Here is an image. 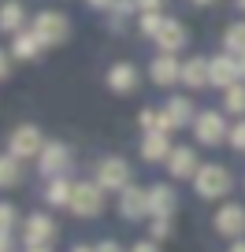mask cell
Masks as SVG:
<instances>
[{
  "instance_id": "6da1fadb",
  "label": "cell",
  "mask_w": 245,
  "mask_h": 252,
  "mask_svg": "<svg viewBox=\"0 0 245 252\" xmlns=\"http://www.w3.org/2000/svg\"><path fill=\"white\" fill-rule=\"evenodd\" d=\"M193 189H197L205 200H223L234 189V178L223 163H205L197 174H193Z\"/></svg>"
},
{
  "instance_id": "7a4b0ae2",
  "label": "cell",
  "mask_w": 245,
  "mask_h": 252,
  "mask_svg": "<svg viewBox=\"0 0 245 252\" xmlns=\"http://www.w3.org/2000/svg\"><path fill=\"white\" fill-rule=\"evenodd\" d=\"M97 186L111 189V193H123L130 186V163L123 156H104L97 163Z\"/></svg>"
},
{
  "instance_id": "3957f363",
  "label": "cell",
  "mask_w": 245,
  "mask_h": 252,
  "mask_svg": "<svg viewBox=\"0 0 245 252\" xmlns=\"http://www.w3.org/2000/svg\"><path fill=\"white\" fill-rule=\"evenodd\" d=\"M34 33L41 37V45H64L67 41V33H71V26H67V19L60 15V11H37L34 15V26H30Z\"/></svg>"
},
{
  "instance_id": "277c9868",
  "label": "cell",
  "mask_w": 245,
  "mask_h": 252,
  "mask_svg": "<svg viewBox=\"0 0 245 252\" xmlns=\"http://www.w3.org/2000/svg\"><path fill=\"white\" fill-rule=\"evenodd\" d=\"M71 212L78 219H93L104 212V189L93 182H74V197H71Z\"/></svg>"
},
{
  "instance_id": "5b68a950",
  "label": "cell",
  "mask_w": 245,
  "mask_h": 252,
  "mask_svg": "<svg viewBox=\"0 0 245 252\" xmlns=\"http://www.w3.org/2000/svg\"><path fill=\"white\" fill-rule=\"evenodd\" d=\"M193 134H197V141L201 145H223L230 137V130H227V119L219 115V111H197V119H193Z\"/></svg>"
},
{
  "instance_id": "8992f818",
  "label": "cell",
  "mask_w": 245,
  "mask_h": 252,
  "mask_svg": "<svg viewBox=\"0 0 245 252\" xmlns=\"http://www.w3.org/2000/svg\"><path fill=\"white\" fill-rule=\"evenodd\" d=\"M41 149H45V137H41V130L37 126H15L11 130V137H8V152L11 156H19V159H34V156H41Z\"/></svg>"
},
{
  "instance_id": "52a82bcc",
  "label": "cell",
  "mask_w": 245,
  "mask_h": 252,
  "mask_svg": "<svg viewBox=\"0 0 245 252\" xmlns=\"http://www.w3.org/2000/svg\"><path fill=\"white\" fill-rule=\"evenodd\" d=\"M67 163H71V149H67L64 141H45V149H41V156H37V171L45 174V178H60V174L67 171Z\"/></svg>"
},
{
  "instance_id": "ba28073f",
  "label": "cell",
  "mask_w": 245,
  "mask_h": 252,
  "mask_svg": "<svg viewBox=\"0 0 245 252\" xmlns=\"http://www.w3.org/2000/svg\"><path fill=\"white\" fill-rule=\"evenodd\" d=\"M193 104L186 100V96H171V100L164 104V111H160V134H171V130H178V126L193 123Z\"/></svg>"
},
{
  "instance_id": "9c48e42d",
  "label": "cell",
  "mask_w": 245,
  "mask_h": 252,
  "mask_svg": "<svg viewBox=\"0 0 245 252\" xmlns=\"http://www.w3.org/2000/svg\"><path fill=\"white\" fill-rule=\"evenodd\" d=\"M119 215H123V219H130V222H138V219H145V215H152V212H149V189L127 186L123 193H119Z\"/></svg>"
},
{
  "instance_id": "30bf717a",
  "label": "cell",
  "mask_w": 245,
  "mask_h": 252,
  "mask_svg": "<svg viewBox=\"0 0 245 252\" xmlns=\"http://www.w3.org/2000/svg\"><path fill=\"white\" fill-rule=\"evenodd\" d=\"M52 237H56V222L48 219V215H30V219L23 222V241H26V249H45Z\"/></svg>"
},
{
  "instance_id": "8fae6325",
  "label": "cell",
  "mask_w": 245,
  "mask_h": 252,
  "mask_svg": "<svg viewBox=\"0 0 245 252\" xmlns=\"http://www.w3.org/2000/svg\"><path fill=\"white\" fill-rule=\"evenodd\" d=\"M238 82H242V71H238V56H230V52L215 56V60H212V86L234 89Z\"/></svg>"
},
{
  "instance_id": "7c38bea8",
  "label": "cell",
  "mask_w": 245,
  "mask_h": 252,
  "mask_svg": "<svg viewBox=\"0 0 245 252\" xmlns=\"http://www.w3.org/2000/svg\"><path fill=\"white\" fill-rule=\"evenodd\" d=\"M215 230L223 237H242L245 234V208L242 204H223L215 212Z\"/></svg>"
},
{
  "instance_id": "4fadbf2b",
  "label": "cell",
  "mask_w": 245,
  "mask_h": 252,
  "mask_svg": "<svg viewBox=\"0 0 245 252\" xmlns=\"http://www.w3.org/2000/svg\"><path fill=\"white\" fill-rule=\"evenodd\" d=\"M175 208H178V197H175V189L164 186V182H156V186L149 189V212L152 219H171Z\"/></svg>"
},
{
  "instance_id": "5bb4252c",
  "label": "cell",
  "mask_w": 245,
  "mask_h": 252,
  "mask_svg": "<svg viewBox=\"0 0 245 252\" xmlns=\"http://www.w3.org/2000/svg\"><path fill=\"white\" fill-rule=\"evenodd\" d=\"M149 78L156 82V86H175V82H182V63L175 60V56L160 52L156 60L149 63Z\"/></svg>"
},
{
  "instance_id": "9a60e30c",
  "label": "cell",
  "mask_w": 245,
  "mask_h": 252,
  "mask_svg": "<svg viewBox=\"0 0 245 252\" xmlns=\"http://www.w3.org/2000/svg\"><path fill=\"white\" fill-rule=\"evenodd\" d=\"M152 41H156V45H160V52L175 56V52H178L182 45H186V41H190V33H186V26H182L178 19H167V23L160 26V33H156V37H152Z\"/></svg>"
},
{
  "instance_id": "2e32d148",
  "label": "cell",
  "mask_w": 245,
  "mask_h": 252,
  "mask_svg": "<svg viewBox=\"0 0 245 252\" xmlns=\"http://www.w3.org/2000/svg\"><path fill=\"white\" fill-rule=\"evenodd\" d=\"M182 82L190 89H205L212 86V60H205V56H193V60L182 63Z\"/></svg>"
},
{
  "instance_id": "e0dca14e",
  "label": "cell",
  "mask_w": 245,
  "mask_h": 252,
  "mask_svg": "<svg viewBox=\"0 0 245 252\" xmlns=\"http://www.w3.org/2000/svg\"><path fill=\"white\" fill-rule=\"evenodd\" d=\"M167 171H171V178H193V174L201 171L197 152L193 149H175L171 156H167Z\"/></svg>"
},
{
  "instance_id": "ac0fdd59",
  "label": "cell",
  "mask_w": 245,
  "mask_h": 252,
  "mask_svg": "<svg viewBox=\"0 0 245 252\" xmlns=\"http://www.w3.org/2000/svg\"><path fill=\"white\" fill-rule=\"evenodd\" d=\"M108 89L111 93H134L138 89V67L134 63H115L108 71Z\"/></svg>"
},
{
  "instance_id": "d6986e66",
  "label": "cell",
  "mask_w": 245,
  "mask_h": 252,
  "mask_svg": "<svg viewBox=\"0 0 245 252\" xmlns=\"http://www.w3.org/2000/svg\"><path fill=\"white\" fill-rule=\"evenodd\" d=\"M171 152L175 149H171V141H167V134H160V130L145 134V141H141V159H145V163H160V159L167 163Z\"/></svg>"
},
{
  "instance_id": "ffe728a7",
  "label": "cell",
  "mask_w": 245,
  "mask_h": 252,
  "mask_svg": "<svg viewBox=\"0 0 245 252\" xmlns=\"http://www.w3.org/2000/svg\"><path fill=\"white\" fill-rule=\"evenodd\" d=\"M71 197H74V182H67L64 174H60V178H48L45 200H48L52 208H71Z\"/></svg>"
},
{
  "instance_id": "44dd1931",
  "label": "cell",
  "mask_w": 245,
  "mask_h": 252,
  "mask_svg": "<svg viewBox=\"0 0 245 252\" xmlns=\"http://www.w3.org/2000/svg\"><path fill=\"white\" fill-rule=\"evenodd\" d=\"M41 37L34 30H23V33H15V41H11V56H15V60H37L41 56Z\"/></svg>"
},
{
  "instance_id": "7402d4cb",
  "label": "cell",
  "mask_w": 245,
  "mask_h": 252,
  "mask_svg": "<svg viewBox=\"0 0 245 252\" xmlns=\"http://www.w3.org/2000/svg\"><path fill=\"white\" fill-rule=\"evenodd\" d=\"M23 23H26L23 4H19V0H8V4L0 8V26H4L8 33H23Z\"/></svg>"
},
{
  "instance_id": "603a6c76",
  "label": "cell",
  "mask_w": 245,
  "mask_h": 252,
  "mask_svg": "<svg viewBox=\"0 0 245 252\" xmlns=\"http://www.w3.org/2000/svg\"><path fill=\"white\" fill-rule=\"evenodd\" d=\"M0 182H4L8 189L23 182V159H19V156H11V152H8V156L0 159Z\"/></svg>"
},
{
  "instance_id": "cb8c5ba5",
  "label": "cell",
  "mask_w": 245,
  "mask_h": 252,
  "mask_svg": "<svg viewBox=\"0 0 245 252\" xmlns=\"http://www.w3.org/2000/svg\"><path fill=\"white\" fill-rule=\"evenodd\" d=\"M223 45H227L230 56H242L245 52V23H234L227 33H223Z\"/></svg>"
},
{
  "instance_id": "d4e9b609",
  "label": "cell",
  "mask_w": 245,
  "mask_h": 252,
  "mask_svg": "<svg viewBox=\"0 0 245 252\" xmlns=\"http://www.w3.org/2000/svg\"><path fill=\"white\" fill-rule=\"evenodd\" d=\"M223 108L234 111L238 119H245V86H242V82H238L234 89H227V96H223Z\"/></svg>"
},
{
  "instance_id": "484cf974",
  "label": "cell",
  "mask_w": 245,
  "mask_h": 252,
  "mask_svg": "<svg viewBox=\"0 0 245 252\" xmlns=\"http://www.w3.org/2000/svg\"><path fill=\"white\" fill-rule=\"evenodd\" d=\"M164 23H167V19L160 15V11H145V15H141V33H145V37H156Z\"/></svg>"
},
{
  "instance_id": "4316f807",
  "label": "cell",
  "mask_w": 245,
  "mask_h": 252,
  "mask_svg": "<svg viewBox=\"0 0 245 252\" xmlns=\"http://www.w3.org/2000/svg\"><path fill=\"white\" fill-rule=\"evenodd\" d=\"M230 149H238V152H245V119H238L234 126H230Z\"/></svg>"
},
{
  "instance_id": "83f0119b",
  "label": "cell",
  "mask_w": 245,
  "mask_h": 252,
  "mask_svg": "<svg viewBox=\"0 0 245 252\" xmlns=\"http://www.w3.org/2000/svg\"><path fill=\"white\" fill-rule=\"evenodd\" d=\"M15 222H19L15 208H11V204H4V208H0V226H4V234H11V230H15Z\"/></svg>"
},
{
  "instance_id": "f1b7e54d",
  "label": "cell",
  "mask_w": 245,
  "mask_h": 252,
  "mask_svg": "<svg viewBox=\"0 0 245 252\" xmlns=\"http://www.w3.org/2000/svg\"><path fill=\"white\" fill-rule=\"evenodd\" d=\"M171 237V219H152V241Z\"/></svg>"
},
{
  "instance_id": "f546056e",
  "label": "cell",
  "mask_w": 245,
  "mask_h": 252,
  "mask_svg": "<svg viewBox=\"0 0 245 252\" xmlns=\"http://www.w3.org/2000/svg\"><path fill=\"white\" fill-rule=\"evenodd\" d=\"M111 11H115V23H123V19H127L130 11H138V0H119V4H115Z\"/></svg>"
},
{
  "instance_id": "4dcf8cb0",
  "label": "cell",
  "mask_w": 245,
  "mask_h": 252,
  "mask_svg": "<svg viewBox=\"0 0 245 252\" xmlns=\"http://www.w3.org/2000/svg\"><path fill=\"white\" fill-rule=\"evenodd\" d=\"M160 4H164V0H138V11H160Z\"/></svg>"
},
{
  "instance_id": "1f68e13d",
  "label": "cell",
  "mask_w": 245,
  "mask_h": 252,
  "mask_svg": "<svg viewBox=\"0 0 245 252\" xmlns=\"http://www.w3.org/2000/svg\"><path fill=\"white\" fill-rule=\"evenodd\" d=\"M86 4H89V8H101V11H111L119 0H86Z\"/></svg>"
},
{
  "instance_id": "d6a6232c",
  "label": "cell",
  "mask_w": 245,
  "mask_h": 252,
  "mask_svg": "<svg viewBox=\"0 0 245 252\" xmlns=\"http://www.w3.org/2000/svg\"><path fill=\"white\" fill-rule=\"evenodd\" d=\"M11 67H15V56H4V60H0V74H4V78H8V74H11Z\"/></svg>"
},
{
  "instance_id": "836d02e7",
  "label": "cell",
  "mask_w": 245,
  "mask_h": 252,
  "mask_svg": "<svg viewBox=\"0 0 245 252\" xmlns=\"http://www.w3.org/2000/svg\"><path fill=\"white\" fill-rule=\"evenodd\" d=\"M130 252H160V245H156V241H138Z\"/></svg>"
},
{
  "instance_id": "e575fe53",
  "label": "cell",
  "mask_w": 245,
  "mask_h": 252,
  "mask_svg": "<svg viewBox=\"0 0 245 252\" xmlns=\"http://www.w3.org/2000/svg\"><path fill=\"white\" fill-rule=\"evenodd\" d=\"M0 252H15V237H11V234L0 237Z\"/></svg>"
},
{
  "instance_id": "d590c367",
  "label": "cell",
  "mask_w": 245,
  "mask_h": 252,
  "mask_svg": "<svg viewBox=\"0 0 245 252\" xmlns=\"http://www.w3.org/2000/svg\"><path fill=\"white\" fill-rule=\"evenodd\" d=\"M97 252H123V245H115V241H101V245H97Z\"/></svg>"
},
{
  "instance_id": "8d00e7d4",
  "label": "cell",
  "mask_w": 245,
  "mask_h": 252,
  "mask_svg": "<svg viewBox=\"0 0 245 252\" xmlns=\"http://www.w3.org/2000/svg\"><path fill=\"white\" fill-rule=\"evenodd\" d=\"M238 71H242V82H245V52L238 56Z\"/></svg>"
},
{
  "instance_id": "74e56055",
  "label": "cell",
  "mask_w": 245,
  "mask_h": 252,
  "mask_svg": "<svg viewBox=\"0 0 245 252\" xmlns=\"http://www.w3.org/2000/svg\"><path fill=\"white\" fill-rule=\"evenodd\" d=\"M230 252H245V241H234V245H230Z\"/></svg>"
},
{
  "instance_id": "f35d334b",
  "label": "cell",
  "mask_w": 245,
  "mask_h": 252,
  "mask_svg": "<svg viewBox=\"0 0 245 252\" xmlns=\"http://www.w3.org/2000/svg\"><path fill=\"white\" fill-rule=\"evenodd\" d=\"M71 252H97V249H89V245H74Z\"/></svg>"
},
{
  "instance_id": "ab89813d",
  "label": "cell",
  "mask_w": 245,
  "mask_h": 252,
  "mask_svg": "<svg viewBox=\"0 0 245 252\" xmlns=\"http://www.w3.org/2000/svg\"><path fill=\"white\" fill-rule=\"evenodd\" d=\"M26 252H48V245H45V249H26Z\"/></svg>"
},
{
  "instance_id": "60d3db41",
  "label": "cell",
  "mask_w": 245,
  "mask_h": 252,
  "mask_svg": "<svg viewBox=\"0 0 245 252\" xmlns=\"http://www.w3.org/2000/svg\"><path fill=\"white\" fill-rule=\"evenodd\" d=\"M193 4H212V0H193Z\"/></svg>"
},
{
  "instance_id": "b9f144b4",
  "label": "cell",
  "mask_w": 245,
  "mask_h": 252,
  "mask_svg": "<svg viewBox=\"0 0 245 252\" xmlns=\"http://www.w3.org/2000/svg\"><path fill=\"white\" fill-rule=\"evenodd\" d=\"M238 8H242V11H245V0H238Z\"/></svg>"
}]
</instances>
